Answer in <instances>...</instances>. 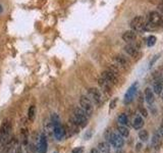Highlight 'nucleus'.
Returning a JSON list of instances; mask_svg holds the SVG:
<instances>
[{
    "label": "nucleus",
    "mask_w": 163,
    "mask_h": 153,
    "mask_svg": "<svg viewBox=\"0 0 163 153\" xmlns=\"http://www.w3.org/2000/svg\"><path fill=\"white\" fill-rule=\"evenodd\" d=\"M35 115H36V107H35V105H31L28 110L29 119H30L31 122H33V120L35 119Z\"/></svg>",
    "instance_id": "obj_22"
},
{
    "label": "nucleus",
    "mask_w": 163,
    "mask_h": 153,
    "mask_svg": "<svg viewBox=\"0 0 163 153\" xmlns=\"http://www.w3.org/2000/svg\"><path fill=\"white\" fill-rule=\"evenodd\" d=\"M10 133H11V124L8 120H4L0 128V143L6 144L9 140Z\"/></svg>",
    "instance_id": "obj_6"
},
{
    "label": "nucleus",
    "mask_w": 163,
    "mask_h": 153,
    "mask_svg": "<svg viewBox=\"0 0 163 153\" xmlns=\"http://www.w3.org/2000/svg\"><path fill=\"white\" fill-rule=\"evenodd\" d=\"M116 101H117V99H114L113 101H112L111 103H110V108H111V109H112V108H114V107H115Z\"/></svg>",
    "instance_id": "obj_32"
},
{
    "label": "nucleus",
    "mask_w": 163,
    "mask_h": 153,
    "mask_svg": "<svg viewBox=\"0 0 163 153\" xmlns=\"http://www.w3.org/2000/svg\"><path fill=\"white\" fill-rule=\"evenodd\" d=\"M157 8H158V12H159V13H160L161 15H163V2H162V3L159 4L158 7H157Z\"/></svg>",
    "instance_id": "obj_31"
},
{
    "label": "nucleus",
    "mask_w": 163,
    "mask_h": 153,
    "mask_svg": "<svg viewBox=\"0 0 163 153\" xmlns=\"http://www.w3.org/2000/svg\"><path fill=\"white\" fill-rule=\"evenodd\" d=\"M117 122L119 124H121V126H127L128 124V117L127 115H126L125 113H121L119 114V116L117 117Z\"/></svg>",
    "instance_id": "obj_20"
},
{
    "label": "nucleus",
    "mask_w": 163,
    "mask_h": 153,
    "mask_svg": "<svg viewBox=\"0 0 163 153\" xmlns=\"http://www.w3.org/2000/svg\"><path fill=\"white\" fill-rule=\"evenodd\" d=\"M158 57H159V54L155 55V56L153 57L152 60H151V61H150V63H149V67H152V66H153V64H154V62L157 60V59H158Z\"/></svg>",
    "instance_id": "obj_26"
},
{
    "label": "nucleus",
    "mask_w": 163,
    "mask_h": 153,
    "mask_svg": "<svg viewBox=\"0 0 163 153\" xmlns=\"http://www.w3.org/2000/svg\"><path fill=\"white\" fill-rule=\"evenodd\" d=\"M99 85L100 87H101V89L103 90V92H105V93L107 94H110L111 93V84L108 83L106 80H104L103 78H100L99 79Z\"/></svg>",
    "instance_id": "obj_16"
},
{
    "label": "nucleus",
    "mask_w": 163,
    "mask_h": 153,
    "mask_svg": "<svg viewBox=\"0 0 163 153\" xmlns=\"http://www.w3.org/2000/svg\"><path fill=\"white\" fill-rule=\"evenodd\" d=\"M137 151H140L141 149H142V143H138V144H137Z\"/></svg>",
    "instance_id": "obj_33"
},
{
    "label": "nucleus",
    "mask_w": 163,
    "mask_h": 153,
    "mask_svg": "<svg viewBox=\"0 0 163 153\" xmlns=\"http://www.w3.org/2000/svg\"><path fill=\"white\" fill-rule=\"evenodd\" d=\"M79 104H81V108L86 112V114L88 116H91L94 111V105L91 99L88 96H82L79 98Z\"/></svg>",
    "instance_id": "obj_7"
},
{
    "label": "nucleus",
    "mask_w": 163,
    "mask_h": 153,
    "mask_svg": "<svg viewBox=\"0 0 163 153\" xmlns=\"http://www.w3.org/2000/svg\"><path fill=\"white\" fill-rule=\"evenodd\" d=\"M163 91V84L161 82H157V83L154 84L153 86V92L157 95H160L161 92Z\"/></svg>",
    "instance_id": "obj_21"
},
{
    "label": "nucleus",
    "mask_w": 163,
    "mask_h": 153,
    "mask_svg": "<svg viewBox=\"0 0 163 153\" xmlns=\"http://www.w3.org/2000/svg\"><path fill=\"white\" fill-rule=\"evenodd\" d=\"M88 97L91 99V101L94 104H96L98 106L102 105L104 102L102 92L99 89H97V88H90L88 90Z\"/></svg>",
    "instance_id": "obj_5"
},
{
    "label": "nucleus",
    "mask_w": 163,
    "mask_h": 153,
    "mask_svg": "<svg viewBox=\"0 0 163 153\" xmlns=\"http://www.w3.org/2000/svg\"><path fill=\"white\" fill-rule=\"evenodd\" d=\"M101 78H103L104 80L110 83L111 85H116L118 83V77H117V73H113L112 71L110 69H107V71H104L102 73Z\"/></svg>",
    "instance_id": "obj_10"
},
{
    "label": "nucleus",
    "mask_w": 163,
    "mask_h": 153,
    "mask_svg": "<svg viewBox=\"0 0 163 153\" xmlns=\"http://www.w3.org/2000/svg\"><path fill=\"white\" fill-rule=\"evenodd\" d=\"M139 138L142 142H146L147 140L149 139V133L148 131L146 130H142L139 132Z\"/></svg>",
    "instance_id": "obj_24"
},
{
    "label": "nucleus",
    "mask_w": 163,
    "mask_h": 153,
    "mask_svg": "<svg viewBox=\"0 0 163 153\" xmlns=\"http://www.w3.org/2000/svg\"><path fill=\"white\" fill-rule=\"evenodd\" d=\"M88 117L89 116L86 114V112L82 108L75 107L73 109L72 115L69 118V122L77 126H81V128H85L88 124Z\"/></svg>",
    "instance_id": "obj_1"
},
{
    "label": "nucleus",
    "mask_w": 163,
    "mask_h": 153,
    "mask_svg": "<svg viewBox=\"0 0 163 153\" xmlns=\"http://www.w3.org/2000/svg\"><path fill=\"white\" fill-rule=\"evenodd\" d=\"M84 152V148L83 147H77L72 150V153H83Z\"/></svg>",
    "instance_id": "obj_27"
},
{
    "label": "nucleus",
    "mask_w": 163,
    "mask_h": 153,
    "mask_svg": "<svg viewBox=\"0 0 163 153\" xmlns=\"http://www.w3.org/2000/svg\"><path fill=\"white\" fill-rule=\"evenodd\" d=\"M145 100L149 105H152L155 101V94L152 89L150 88H146L145 89Z\"/></svg>",
    "instance_id": "obj_15"
},
{
    "label": "nucleus",
    "mask_w": 163,
    "mask_h": 153,
    "mask_svg": "<svg viewBox=\"0 0 163 153\" xmlns=\"http://www.w3.org/2000/svg\"><path fill=\"white\" fill-rule=\"evenodd\" d=\"M2 10H3V8H2V6L0 5V13H1V12H2Z\"/></svg>",
    "instance_id": "obj_36"
},
{
    "label": "nucleus",
    "mask_w": 163,
    "mask_h": 153,
    "mask_svg": "<svg viewBox=\"0 0 163 153\" xmlns=\"http://www.w3.org/2000/svg\"><path fill=\"white\" fill-rule=\"evenodd\" d=\"M130 28L136 33H143L146 31V20L143 16H134L130 24Z\"/></svg>",
    "instance_id": "obj_4"
},
{
    "label": "nucleus",
    "mask_w": 163,
    "mask_h": 153,
    "mask_svg": "<svg viewBox=\"0 0 163 153\" xmlns=\"http://www.w3.org/2000/svg\"><path fill=\"white\" fill-rule=\"evenodd\" d=\"M144 118L142 117V115H140V114H138V115L136 116V117L134 118V122H132V126H134V129H136V130H141V129L144 126Z\"/></svg>",
    "instance_id": "obj_17"
},
{
    "label": "nucleus",
    "mask_w": 163,
    "mask_h": 153,
    "mask_svg": "<svg viewBox=\"0 0 163 153\" xmlns=\"http://www.w3.org/2000/svg\"><path fill=\"white\" fill-rule=\"evenodd\" d=\"M138 90H139V84H138V82H134V83H132V85L130 86V88H128L127 91H126L125 95H124V99H123L124 103L130 104V102H132V100L134 99L137 93H138Z\"/></svg>",
    "instance_id": "obj_8"
},
{
    "label": "nucleus",
    "mask_w": 163,
    "mask_h": 153,
    "mask_svg": "<svg viewBox=\"0 0 163 153\" xmlns=\"http://www.w3.org/2000/svg\"><path fill=\"white\" fill-rule=\"evenodd\" d=\"M117 131H118V134H119L120 136L123 137V138L128 137V135H130V131H128V129L126 128L125 126H121V124H119L117 128Z\"/></svg>",
    "instance_id": "obj_19"
},
{
    "label": "nucleus",
    "mask_w": 163,
    "mask_h": 153,
    "mask_svg": "<svg viewBox=\"0 0 163 153\" xmlns=\"http://www.w3.org/2000/svg\"><path fill=\"white\" fill-rule=\"evenodd\" d=\"M161 99H162V101H163V91L161 92Z\"/></svg>",
    "instance_id": "obj_35"
},
{
    "label": "nucleus",
    "mask_w": 163,
    "mask_h": 153,
    "mask_svg": "<svg viewBox=\"0 0 163 153\" xmlns=\"http://www.w3.org/2000/svg\"><path fill=\"white\" fill-rule=\"evenodd\" d=\"M47 147H48V143H47L46 134H41L39 138L38 147H37L38 153H47Z\"/></svg>",
    "instance_id": "obj_13"
},
{
    "label": "nucleus",
    "mask_w": 163,
    "mask_h": 153,
    "mask_svg": "<svg viewBox=\"0 0 163 153\" xmlns=\"http://www.w3.org/2000/svg\"><path fill=\"white\" fill-rule=\"evenodd\" d=\"M157 134L160 136L161 139H163V126H162V124H161V126L158 129V133H157Z\"/></svg>",
    "instance_id": "obj_30"
},
{
    "label": "nucleus",
    "mask_w": 163,
    "mask_h": 153,
    "mask_svg": "<svg viewBox=\"0 0 163 153\" xmlns=\"http://www.w3.org/2000/svg\"><path fill=\"white\" fill-rule=\"evenodd\" d=\"M156 41H157V38L155 36H149L148 38H147V41H146V43H147V46L148 47H152V46H154L155 44H156Z\"/></svg>",
    "instance_id": "obj_25"
},
{
    "label": "nucleus",
    "mask_w": 163,
    "mask_h": 153,
    "mask_svg": "<svg viewBox=\"0 0 163 153\" xmlns=\"http://www.w3.org/2000/svg\"><path fill=\"white\" fill-rule=\"evenodd\" d=\"M160 143H161V138L158 134H154L153 135V138H152V146L154 147H159L160 146Z\"/></svg>",
    "instance_id": "obj_23"
},
{
    "label": "nucleus",
    "mask_w": 163,
    "mask_h": 153,
    "mask_svg": "<svg viewBox=\"0 0 163 153\" xmlns=\"http://www.w3.org/2000/svg\"><path fill=\"white\" fill-rule=\"evenodd\" d=\"M124 51L127 55H130V57H134V58H138L139 54H140V50L136 45L132 44V43H128L124 46Z\"/></svg>",
    "instance_id": "obj_12"
},
{
    "label": "nucleus",
    "mask_w": 163,
    "mask_h": 153,
    "mask_svg": "<svg viewBox=\"0 0 163 153\" xmlns=\"http://www.w3.org/2000/svg\"><path fill=\"white\" fill-rule=\"evenodd\" d=\"M163 27V15L158 11H151L146 20V30H153Z\"/></svg>",
    "instance_id": "obj_2"
},
{
    "label": "nucleus",
    "mask_w": 163,
    "mask_h": 153,
    "mask_svg": "<svg viewBox=\"0 0 163 153\" xmlns=\"http://www.w3.org/2000/svg\"><path fill=\"white\" fill-rule=\"evenodd\" d=\"M109 142L111 144L112 147H114L115 149H120L122 148L124 144V139L122 136H120L117 133H112L109 137Z\"/></svg>",
    "instance_id": "obj_9"
},
{
    "label": "nucleus",
    "mask_w": 163,
    "mask_h": 153,
    "mask_svg": "<svg viewBox=\"0 0 163 153\" xmlns=\"http://www.w3.org/2000/svg\"><path fill=\"white\" fill-rule=\"evenodd\" d=\"M51 122L53 126V135L55 139L58 141H61L65 137V129L62 126L60 122V118L56 113H52L51 115Z\"/></svg>",
    "instance_id": "obj_3"
},
{
    "label": "nucleus",
    "mask_w": 163,
    "mask_h": 153,
    "mask_svg": "<svg viewBox=\"0 0 163 153\" xmlns=\"http://www.w3.org/2000/svg\"><path fill=\"white\" fill-rule=\"evenodd\" d=\"M26 152L28 153H36L35 152V148L33 145H30V146H28V149H26Z\"/></svg>",
    "instance_id": "obj_29"
},
{
    "label": "nucleus",
    "mask_w": 163,
    "mask_h": 153,
    "mask_svg": "<svg viewBox=\"0 0 163 153\" xmlns=\"http://www.w3.org/2000/svg\"><path fill=\"white\" fill-rule=\"evenodd\" d=\"M140 112H141V114H142L143 116H147V115H148V111H147V110L145 109L144 107H142V106L140 107Z\"/></svg>",
    "instance_id": "obj_28"
},
{
    "label": "nucleus",
    "mask_w": 163,
    "mask_h": 153,
    "mask_svg": "<svg viewBox=\"0 0 163 153\" xmlns=\"http://www.w3.org/2000/svg\"><path fill=\"white\" fill-rule=\"evenodd\" d=\"M91 153H100V152H99V150H98V149L94 148V149H92V150H91Z\"/></svg>",
    "instance_id": "obj_34"
},
{
    "label": "nucleus",
    "mask_w": 163,
    "mask_h": 153,
    "mask_svg": "<svg viewBox=\"0 0 163 153\" xmlns=\"http://www.w3.org/2000/svg\"><path fill=\"white\" fill-rule=\"evenodd\" d=\"M108 153H110V152H108Z\"/></svg>",
    "instance_id": "obj_37"
},
{
    "label": "nucleus",
    "mask_w": 163,
    "mask_h": 153,
    "mask_svg": "<svg viewBox=\"0 0 163 153\" xmlns=\"http://www.w3.org/2000/svg\"><path fill=\"white\" fill-rule=\"evenodd\" d=\"M98 150H99L100 153H108L110 150V147H109V144L106 142H101L99 143V145H98Z\"/></svg>",
    "instance_id": "obj_18"
},
{
    "label": "nucleus",
    "mask_w": 163,
    "mask_h": 153,
    "mask_svg": "<svg viewBox=\"0 0 163 153\" xmlns=\"http://www.w3.org/2000/svg\"><path fill=\"white\" fill-rule=\"evenodd\" d=\"M137 39V33L132 30H128L122 34V40L126 43H132Z\"/></svg>",
    "instance_id": "obj_14"
},
{
    "label": "nucleus",
    "mask_w": 163,
    "mask_h": 153,
    "mask_svg": "<svg viewBox=\"0 0 163 153\" xmlns=\"http://www.w3.org/2000/svg\"><path fill=\"white\" fill-rule=\"evenodd\" d=\"M113 60H114V62H115V65L118 68L126 69L130 66V62H128L127 58L124 57L123 55H121V54L115 55V56L113 57Z\"/></svg>",
    "instance_id": "obj_11"
}]
</instances>
